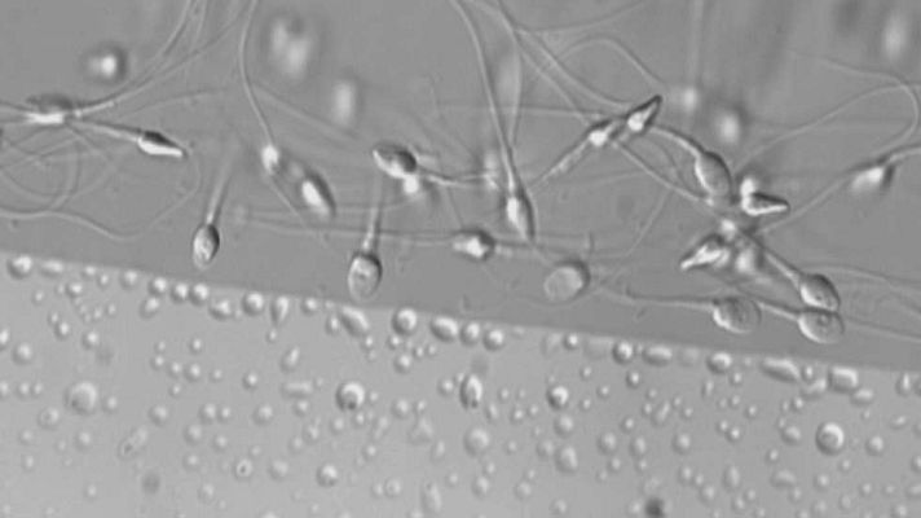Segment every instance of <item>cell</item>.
<instances>
[{
  "label": "cell",
  "mask_w": 921,
  "mask_h": 518,
  "mask_svg": "<svg viewBox=\"0 0 921 518\" xmlns=\"http://www.w3.org/2000/svg\"><path fill=\"white\" fill-rule=\"evenodd\" d=\"M654 131L674 140L693 155L696 179L708 196L717 200L730 197L733 192V178L724 158L677 131L665 127H655Z\"/></svg>",
  "instance_id": "obj_1"
},
{
  "label": "cell",
  "mask_w": 921,
  "mask_h": 518,
  "mask_svg": "<svg viewBox=\"0 0 921 518\" xmlns=\"http://www.w3.org/2000/svg\"><path fill=\"white\" fill-rule=\"evenodd\" d=\"M624 130V117L608 118V120H603L590 126L583 136L577 140L574 147L568 149V151L559 158L557 164L553 165V168H550L548 173L545 174V177H542V181L557 177V175L571 169L572 166L576 165L577 162L586 155V153L607 146L608 143H611L612 140L623 133Z\"/></svg>",
  "instance_id": "obj_2"
},
{
  "label": "cell",
  "mask_w": 921,
  "mask_h": 518,
  "mask_svg": "<svg viewBox=\"0 0 921 518\" xmlns=\"http://www.w3.org/2000/svg\"><path fill=\"white\" fill-rule=\"evenodd\" d=\"M83 126L90 127L99 133L114 136L135 143L144 152L154 156H184V149L167 136L156 131L136 129V127L104 124V122H86Z\"/></svg>",
  "instance_id": "obj_3"
},
{
  "label": "cell",
  "mask_w": 921,
  "mask_h": 518,
  "mask_svg": "<svg viewBox=\"0 0 921 518\" xmlns=\"http://www.w3.org/2000/svg\"><path fill=\"white\" fill-rule=\"evenodd\" d=\"M715 318L718 324L735 333H748L761 322L759 307L744 297H729L716 305Z\"/></svg>",
  "instance_id": "obj_4"
},
{
  "label": "cell",
  "mask_w": 921,
  "mask_h": 518,
  "mask_svg": "<svg viewBox=\"0 0 921 518\" xmlns=\"http://www.w3.org/2000/svg\"><path fill=\"white\" fill-rule=\"evenodd\" d=\"M372 157L383 173L395 179H411L420 171V162L408 148L399 144H377Z\"/></svg>",
  "instance_id": "obj_5"
},
{
  "label": "cell",
  "mask_w": 921,
  "mask_h": 518,
  "mask_svg": "<svg viewBox=\"0 0 921 518\" xmlns=\"http://www.w3.org/2000/svg\"><path fill=\"white\" fill-rule=\"evenodd\" d=\"M799 326L805 336L819 344H835L845 332L843 319L832 310H806L800 315Z\"/></svg>",
  "instance_id": "obj_6"
},
{
  "label": "cell",
  "mask_w": 921,
  "mask_h": 518,
  "mask_svg": "<svg viewBox=\"0 0 921 518\" xmlns=\"http://www.w3.org/2000/svg\"><path fill=\"white\" fill-rule=\"evenodd\" d=\"M796 287L801 297L809 305L824 310H836L840 306V296L835 285L826 276L819 274H805V272H792Z\"/></svg>",
  "instance_id": "obj_7"
},
{
  "label": "cell",
  "mask_w": 921,
  "mask_h": 518,
  "mask_svg": "<svg viewBox=\"0 0 921 518\" xmlns=\"http://www.w3.org/2000/svg\"><path fill=\"white\" fill-rule=\"evenodd\" d=\"M381 278L380 259L372 253L363 252L352 261L350 272H348V287L356 297H369L370 294L376 292Z\"/></svg>",
  "instance_id": "obj_8"
},
{
  "label": "cell",
  "mask_w": 921,
  "mask_h": 518,
  "mask_svg": "<svg viewBox=\"0 0 921 518\" xmlns=\"http://www.w3.org/2000/svg\"><path fill=\"white\" fill-rule=\"evenodd\" d=\"M220 190V188H219ZM218 196L213 201L210 213L207 215L204 225L198 228L195 239H193V259L197 266L205 267L217 256L220 248V234L217 225H215V215H217Z\"/></svg>",
  "instance_id": "obj_9"
},
{
  "label": "cell",
  "mask_w": 921,
  "mask_h": 518,
  "mask_svg": "<svg viewBox=\"0 0 921 518\" xmlns=\"http://www.w3.org/2000/svg\"><path fill=\"white\" fill-rule=\"evenodd\" d=\"M661 105H663V98H661V96H655V98L650 99L649 102L638 105V107L632 109V111L623 116L625 130L630 134L643 133L647 127L651 126L655 117L658 116Z\"/></svg>",
  "instance_id": "obj_10"
},
{
  "label": "cell",
  "mask_w": 921,
  "mask_h": 518,
  "mask_svg": "<svg viewBox=\"0 0 921 518\" xmlns=\"http://www.w3.org/2000/svg\"><path fill=\"white\" fill-rule=\"evenodd\" d=\"M303 193L304 197L315 206V209L323 210L326 213L333 209L332 195H330L328 186L317 175H310L303 182Z\"/></svg>",
  "instance_id": "obj_11"
},
{
  "label": "cell",
  "mask_w": 921,
  "mask_h": 518,
  "mask_svg": "<svg viewBox=\"0 0 921 518\" xmlns=\"http://www.w3.org/2000/svg\"><path fill=\"white\" fill-rule=\"evenodd\" d=\"M584 271L577 266H564L557 272H554L549 280L550 287L555 292H576L584 284ZM553 291V292H554Z\"/></svg>",
  "instance_id": "obj_12"
}]
</instances>
